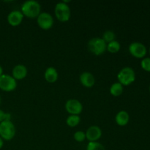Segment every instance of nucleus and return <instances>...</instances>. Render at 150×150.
Here are the masks:
<instances>
[{
  "label": "nucleus",
  "instance_id": "obj_1",
  "mask_svg": "<svg viewBox=\"0 0 150 150\" xmlns=\"http://www.w3.org/2000/svg\"><path fill=\"white\" fill-rule=\"evenodd\" d=\"M21 12L24 17L30 19L37 18L41 13V6L38 1L28 0L22 4Z\"/></svg>",
  "mask_w": 150,
  "mask_h": 150
},
{
  "label": "nucleus",
  "instance_id": "obj_2",
  "mask_svg": "<svg viewBox=\"0 0 150 150\" xmlns=\"http://www.w3.org/2000/svg\"><path fill=\"white\" fill-rule=\"evenodd\" d=\"M117 80L123 86H129L136 81V73L132 67H123L117 74Z\"/></svg>",
  "mask_w": 150,
  "mask_h": 150
},
{
  "label": "nucleus",
  "instance_id": "obj_3",
  "mask_svg": "<svg viewBox=\"0 0 150 150\" xmlns=\"http://www.w3.org/2000/svg\"><path fill=\"white\" fill-rule=\"evenodd\" d=\"M106 45L107 44L101 38H93L88 42L87 48L92 54L100 56L106 51Z\"/></svg>",
  "mask_w": 150,
  "mask_h": 150
},
{
  "label": "nucleus",
  "instance_id": "obj_4",
  "mask_svg": "<svg viewBox=\"0 0 150 150\" xmlns=\"http://www.w3.org/2000/svg\"><path fill=\"white\" fill-rule=\"evenodd\" d=\"M16 129L12 121H3L0 123V137L4 141H10L15 137Z\"/></svg>",
  "mask_w": 150,
  "mask_h": 150
},
{
  "label": "nucleus",
  "instance_id": "obj_5",
  "mask_svg": "<svg viewBox=\"0 0 150 150\" xmlns=\"http://www.w3.org/2000/svg\"><path fill=\"white\" fill-rule=\"evenodd\" d=\"M55 16L61 22H67L70 20L71 11L69 5L63 1L57 3L54 7Z\"/></svg>",
  "mask_w": 150,
  "mask_h": 150
},
{
  "label": "nucleus",
  "instance_id": "obj_6",
  "mask_svg": "<svg viewBox=\"0 0 150 150\" xmlns=\"http://www.w3.org/2000/svg\"><path fill=\"white\" fill-rule=\"evenodd\" d=\"M17 87V81L12 76L3 74L0 76V89L4 92H13Z\"/></svg>",
  "mask_w": 150,
  "mask_h": 150
},
{
  "label": "nucleus",
  "instance_id": "obj_7",
  "mask_svg": "<svg viewBox=\"0 0 150 150\" xmlns=\"http://www.w3.org/2000/svg\"><path fill=\"white\" fill-rule=\"evenodd\" d=\"M37 23L38 26L43 30H48L54 26V20L53 16L47 12H41L37 18Z\"/></svg>",
  "mask_w": 150,
  "mask_h": 150
},
{
  "label": "nucleus",
  "instance_id": "obj_8",
  "mask_svg": "<svg viewBox=\"0 0 150 150\" xmlns=\"http://www.w3.org/2000/svg\"><path fill=\"white\" fill-rule=\"evenodd\" d=\"M130 54L133 57L137 59H144L147 53L146 47L143 43L139 42H133L128 47Z\"/></svg>",
  "mask_w": 150,
  "mask_h": 150
},
{
  "label": "nucleus",
  "instance_id": "obj_9",
  "mask_svg": "<svg viewBox=\"0 0 150 150\" xmlns=\"http://www.w3.org/2000/svg\"><path fill=\"white\" fill-rule=\"evenodd\" d=\"M65 110L70 115H79L83 111V105L77 99H70L66 102Z\"/></svg>",
  "mask_w": 150,
  "mask_h": 150
},
{
  "label": "nucleus",
  "instance_id": "obj_10",
  "mask_svg": "<svg viewBox=\"0 0 150 150\" xmlns=\"http://www.w3.org/2000/svg\"><path fill=\"white\" fill-rule=\"evenodd\" d=\"M85 134L86 139L89 141V142H98L102 136V130L98 126L92 125L88 127Z\"/></svg>",
  "mask_w": 150,
  "mask_h": 150
},
{
  "label": "nucleus",
  "instance_id": "obj_11",
  "mask_svg": "<svg viewBox=\"0 0 150 150\" xmlns=\"http://www.w3.org/2000/svg\"><path fill=\"white\" fill-rule=\"evenodd\" d=\"M23 15L21 10H13L8 14L7 17V22L12 26H18L22 23L23 20Z\"/></svg>",
  "mask_w": 150,
  "mask_h": 150
},
{
  "label": "nucleus",
  "instance_id": "obj_12",
  "mask_svg": "<svg viewBox=\"0 0 150 150\" xmlns=\"http://www.w3.org/2000/svg\"><path fill=\"white\" fill-rule=\"evenodd\" d=\"M28 70L23 64H19L15 66L12 70V76L17 80H22L27 76Z\"/></svg>",
  "mask_w": 150,
  "mask_h": 150
},
{
  "label": "nucleus",
  "instance_id": "obj_13",
  "mask_svg": "<svg viewBox=\"0 0 150 150\" xmlns=\"http://www.w3.org/2000/svg\"><path fill=\"white\" fill-rule=\"evenodd\" d=\"M79 80H80L81 83L84 87L86 88L92 87L95 83V76L89 72H83V73H82L80 75Z\"/></svg>",
  "mask_w": 150,
  "mask_h": 150
},
{
  "label": "nucleus",
  "instance_id": "obj_14",
  "mask_svg": "<svg viewBox=\"0 0 150 150\" xmlns=\"http://www.w3.org/2000/svg\"><path fill=\"white\" fill-rule=\"evenodd\" d=\"M44 78L48 83H55L59 78V73L57 69L54 67H48L44 73Z\"/></svg>",
  "mask_w": 150,
  "mask_h": 150
},
{
  "label": "nucleus",
  "instance_id": "obj_15",
  "mask_svg": "<svg viewBox=\"0 0 150 150\" xmlns=\"http://www.w3.org/2000/svg\"><path fill=\"white\" fill-rule=\"evenodd\" d=\"M130 121V115L126 111H120L116 114L115 122L119 126L124 127L129 123Z\"/></svg>",
  "mask_w": 150,
  "mask_h": 150
},
{
  "label": "nucleus",
  "instance_id": "obj_16",
  "mask_svg": "<svg viewBox=\"0 0 150 150\" xmlns=\"http://www.w3.org/2000/svg\"><path fill=\"white\" fill-rule=\"evenodd\" d=\"M110 94L114 97H119L122 95L124 88L123 86L119 82H115L110 87Z\"/></svg>",
  "mask_w": 150,
  "mask_h": 150
},
{
  "label": "nucleus",
  "instance_id": "obj_17",
  "mask_svg": "<svg viewBox=\"0 0 150 150\" xmlns=\"http://www.w3.org/2000/svg\"><path fill=\"white\" fill-rule=\"evenodd\" d=\"M120 48H121V45H120V42H119L118 41L116 40L112 41V42H109V43H107L106 51L111 53V54L118 53L119 51H120Z\"/></svg>",
  "mask_w": 150,
  "mask_h": 150
},
{
  "label": "nucleus",
  "instance_id": "obj_18",
  "mask_svg": "<svg viewBox=\"0 0 150 150\" xmlns=\"http://www.w3.org/2000/svg\"><path fill=\"white\" fill-rule=\"evenodd\" d=\"M81 118L79 115H70L66 120V124L70 127H75L79 125Z\"/></svg>",
  "mask_w": 150,
  "mask_h": 150
},
{
  "label": "nucleus",
  "instance_id": "obj_19",
  "mask_svg": "<svg viewBox=\"0 0 150 150\" xmlns=\"http://www.w3.org/2000/svg\"><path fill=\"white\" fill-rule=\"evenodd\" d=\"M101 38H102V39L105 41V43L107 44L112 42V41L115 40L116 35L113 31L106 30L105 32H104L103 34V36Z\"/></svg>",
  "mask_w": 150,
  "mask_h": 150
},
{
  "label": "nucleus",
  "instance_id": "obj_20",
  "mask_svg": "<svg viewBox=\"0 0 150 150\" xmlns=\"http://www.w3.org/2000/svg\"><path fill=\"white\" fill-rule=\"evenodd\" d=\"M86 150H105V148L98 142H89L86 146Z\"/></svg>",
  "mask_w": 150,
  "mask_h": 150
},
{
  "label": "nucleus",
  "instance_id": "obj_21",
  "mask_svg": "<svg viewBox=\"0 0 150 150\" xmlns=\"http://www.w3.org/2000/svg\"><path fill=\"white\" fill-rule=\"evenodd\" d=\"M141 67L144 71L150 73V57H144L141 62Z\"/></svg>",
  "mask_w": 150,
  "mask_h": 150
},
{
  "label": "nucleus",
  "instance_id": "obj_22",
  "mask_svg": "<svg viewBox=\"0 0 150 150\" xmlns=\"http://www.w3.org/2000/svg\"><path fill=\"white\" fill-rule=\"evenodd\" d=\"M73 138L77 142H83L86 139V134L83 131H76L73 135Z\"/></svg>",
  "mask_w": 150,
  "mask_h": 150
},
{
  "label": "nucleus",
  "instance_id": "obj_23",
  "mask_svg": "<svg viewBox=\"0 0 150 150\" xmlns=\"http://www.w3.org/2000/svg\"><path fill=\"white\" fill-rule=\"evenodd\" d=\"M3 121H11V114L0 109V123Z\"/></svg>",
  "mask_w": 150,
  "mask_h": 150
},
{
  "label": "nucleus",
  "instance_id": "obj_24",
  "mask_svg": "<svg viewBox=\"0 0 150 150\" xmlns=\"http://www.w3.org/2000/svg\"><path fill=\"white\" fill-rule=\"evenodd\" d=\"M3 145H4V140L0 137V149L3 147Z\"/></svg>",
  "mask_w": 150,
  "mask_h": 150
},
{
  "label": "nucleus",
  "instance_id": "obj_25",
  "mask_svg": "<svg viewBox=\"0 0 150 150\" xmlns=\"http://www.w3.org/2000/svg\"><path fill=\"white\" fill-rule=\"evenodd\" d=\"M3 74H4V73H3V68H2V67L0 65V76Z\"/></svg>",
  "mask_w": 150,
  "mask_h": 150
},
{
  "label": "nucleus",
  "instance_id": "obj_26",
  "mask_svg": "<svg viewBox=\"0 0 150 150\" xmlns=\"http://www.w3.org/2000/svg\"><path fill=\"white\" fill-rule=\"evenodd\" d=\"M1 95H0V104H1Z\"/></svg>",
  "mask_w": 150,
  "mask_h": 150
},
{
  "label": "nucleus",
  "instance_id": "obj_27",
  "mask_svg": "<svg viewBox=\"0 0 150 150\" xmlns=\"http://www.w3.org/2000/svg\"><path fill=\"white\" fill-rule=\"evenodd\" d=\"M149 55H150V47H149Z\"/></svg>",
  "mask_w": 150,
  "mask_h": 150
},
{
  "label": "nucleus",
  "instance_id": "obj_28",
  "mask_svg": "<svg viewBox=\"0 0 150 150\" xmlns=\"http://www.w3.org/2000/svg\"><path fill=\"white\" fill-rule=\"evenodd\" d=\"M149 92H150V86H149Z\"/></svg>",
  "mask_w": 150,
  "mask_h": 150
}]
</instances>
